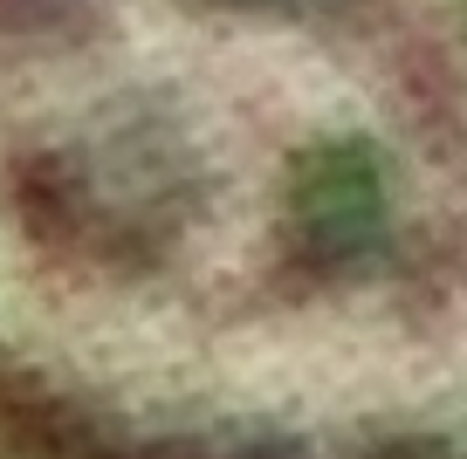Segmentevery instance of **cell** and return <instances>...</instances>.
<instances>
[{
  "label": "cell",
  "mask_w": 467,
  "mask_h": 459,
  "mask_svg": "<svg viewBox=\"0 0 467 459\" xmlns=\"http://www.w3.org/2000/svg\"><path fill=\"white\" fill-rule=\"evenodd\" d=\"M0 384L97 459H467V0H0Z\"/></svg>",
  "instance_id": "cell-1"
}]
</instances>
